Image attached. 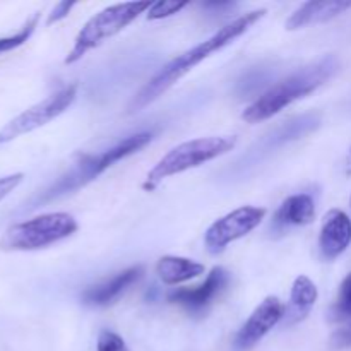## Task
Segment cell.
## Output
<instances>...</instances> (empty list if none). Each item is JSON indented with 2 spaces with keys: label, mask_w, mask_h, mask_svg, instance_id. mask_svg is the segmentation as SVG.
<instances>
[{
  "label": "cell",
  "mask_w": 351,
  "mask_h": 351,
  "mask_svg": "<svg viewBox=\"0 0 351 351\" xmlns=\"http://www.w3.org/2000/svg\"><path fill=\"white\" fill-rule=\"evenodd\" d=\"M75 230H77V221L72 215L48 213L10 226L0 239V249L16 250V252L45 249L71 237Z\"/></svg>",
  "instance_id": "5"
},
{
  "label": "cell",
  "mask_w": 351,
  "mask_h": 351,
  "mask_svg": "<svg viewBox=\"0 0 351 351\" xmlns=\"http://www.w3.org/2000/svg\"><path fill=\"white\" fill-rule=\"evenodd\" d=\"M96 351H129V348L117 332L101 331L96 343Z\"/></svg>",
  "instance_id": "20"
},
{
  "label": "cell",
  "mask_w": 351,
  "mask_h": 351,
  "mask_svg": "<svg viewBox=\"0 0 351 351\" xmlns=\"http://www.w3.org/2000/svg\"><path fill=\"white\" fill-rule=\"evenodd\" d=\"M230 283V273L221 266L213 267L204 283L195 288H180L168 293L171 304L182 305L191 314H202L209 305L226 290Z\"/></svg>",
  "instance_id": "10"
},
{
  "label": "cell",
  "mask_w": 351,
  "mask_h": 351,
  "mask_svg": "<svg viewBox=\"0 0 351 351\" xmlns=\"http://www.w3.org/2000/svg\"><path fill=\"white\" fill-rule=\"evenodd\" d=\"M143 273V266H134L122 271L105 283L88 288L81 295L82 304L89 305V307H108V305L115 304L134 283L141 280Z\"/></svg>",
  "instance_id": "12"
},
{
  "label": "cell",
  "mask_w": 351,
  "mask_h": 351,
  "mask_svg": "<svg viewBox=\"0 0 351 351\" xmlns=\"http://www.w3.org/2000/svg\"><path fill=\"white\" fill-rule=\"evenodd\" d=\"M266 9L252 10V12H247L243 16H240L239 19L232 21L230 24L223 26L218 33L213 34L211 38H208L206 41H201L199 45H195L194 48L187 50L185 53L178 55L177 58H173L171 62H168L160 72H158L154 77H151L149 81L144 84V88L137 93L132 98L129 105V113H137L143 108H146L147 105L154 101V99L160 98L165 91L171 88L173 84H177L185 74L192 71L195 65L201 64L202 60L209 57V55L216 53L221 48H225L226 45L233 43L237 38L242 36L243 33L250 29L254 24L259 19H263Z\"/></svg>",
  "instance_id": "1"
},
{
  "label": "cell",
  "mask_w": 351,
  "mask_h": 351,
  "mask_svg": "<svg viewBox=\"0 0 351 351\" xmlns=\"http://www.w3.org/2000/svg\"><path fill=\"white\" fill-rule=\"evenodd\" d=\"M285 305L278 297H266L242 326L233 341L235 351L252 350L285 317Z\"/></svg>",
  "instance_id": "9"
},
{
  "label": "cell",
  "mask_w": 351,
  "mask_h": 351,
  "mask_svg": "<svg viewBox=\"0 0 351 351\" xmlns=\"http://www.w3.org/2000/svg\"><path fill=\"white\" fill-rule=\"evenodd\" d=\"M74 5H75V2H60V3H57V5L53 7V10H51L50 16H48V19H47L48 26H50V24H53V23H58V21L64 19V17H67L69 12H71V9Z\"/></svg>",
  "instance_id": "22"
},
{
  "label": "cell",
  "mask_w": 351,
  "mask_h": 351,
  "mask_svg": "<svg viewBox=\"0 0 351 351\" xmlns=\"http://www.w3.org/2000/svg\"><path fill=\"white\" fill-rule=\"evenodd\" d=\"M329 319L332 322H343L351 319V273L343 280L341 287H339L338 300L332 305Z\"/></svg>",
  "instance_id": "18"
},
{
  "label": "cell",
  "mask_w": 351,
  "mask_h": 351,
  "mask_svg": "<svg viewBox=\"0 0 351 351\" xmlns=\"http://www.w3.org/2000/svg\"><path fill=\"white\" fill-rule=\"evenodd\" d=\"M338 67V58L332 57V55L321 58L315 64L307 65L302 71L295 72L290 77L283 79L276 86L267 89L264 95H261L252 105L243 110L242 119L249 123H257L271 119L293 101L305 98L317 88H321L326 81H329L336 74Z\"/></svg>",
  "instance_id": "2"
},
{
  "label": "cell",
  "mask_w": 351,
  "mask_h": 351,
  "mask_svg": "<svg viewBox=\"0 0 351 351\" xmlns=\"http://www.w3.org/2000/svg\"><path fill=\"white\" fill-rule=\"evenodd\" d=\"M202 273H204V264L185 259V257L165 256L156 264L158 278L170 287L194 280V278L201 276Z\"/></svg>",
  "instance_id": "16"
},
{
  "label": "cell",
  "mask_w": 351,
  "mask_h": 351,
  "mask_svg": "<svg viewBox=\"0 0 351 351\" xmlns=\"http://www.w3.org/2000/svg\"><path fill=\"white\" fill-rule=\"evenodd\" d=\"M332 346H336V348H345V346H350L351 345V326L346 329H341V331L336 332L335 336H332L331 339Z\"/></svg>",
  "instance_id": "23"
},
{
  "label": "cell",
  "mask_w": 351,
  "mask_h": 351,
  "mask_svg": "<svg viewBox=\"0 0 351 351\" xmlns=\"http://www.w3.org/2000/svg\"><path fill=\"white\" fill-rule=\"evenodd\" d=\"M151 139H153V134L151 132H137L125 137V139L117 143L115 146L110 147V149L103 151V153L84 154V156H81V160L75 163V167L72 168V170H69L67 173L62 175L53 185H50L47 191L41 192L38 197H34L33 201L29 202V206H27V209L40 208V206L47 204V202L53 201V199H58L62 197V195L71 194V192L84 187L89 182L95 180L96 177H99L103 171L108 170L112 165H115L117 161L123 160V158L130 156V154L143 149L146 144L151 143Z\"/></svg>",
  "instance_id": "3"
},
{
  "label": "cell",
  "mask_w": 351,
  "mask_h": 351,
  "mask_svg": "<svg viewBox=\"0 0 351 351\" xmlns=\"http://www.w3.org/2000/svg\"><path fill=\"white\" fill-rule=\"evenodd\" d=\"M24 175L23 173H12V175H7V177L0 178V201L5 199L17 185L23 182Z\"/></svg>",
  "instance_id": "21"
},
{
  "label": "cell",
  "mask_w": 351,
  "mask_h": 351,
  "mask_svg": "<svg viewBox=\"0 0 351 351\" xmlns=\"http://www.w3.org/2000/svg\"><path fill=\"white\" fill-rule=\"evenodd\" d=\"M351 243V219L339 209L326 215L319 237V249L326 261H335Z\"/></svg>",
  "instance_id": "11"
},
{
  "label": "cell",
  "mask_w": 351,
  "mask_h": 351,
  "mask_svg": "<svg viewBox=\"0 0 351 351\" xmlns=\"http://www.w3.org/2000/svg\"><path fill=\"white\" fill-rule=\"evenodd\" d=\"M189 2H175V0H160V2L153 3L151 9L147 10V19L158 21L163 17H170L173 14L180 12L184 7H187Z\"/></svg>",
  "instance_id": "19"
},
{
  "label": "cell",
  "mask_w": 351,
  "mask_h": 351,
  "mask_svg": "<svg viewBox=\"0 0 351 351\" xmlns=\"http://www.w3.org/2000/svg\"><path fill=\"white\" fill-rule=\"evenodd\" d=\"M151 5L153 3L147 2V0L146 2H125L106 7L101 12L95 14L75 36L74 47L65 57V64H74V62L81 60L89 50L99 47L108 38L120 33L123 27L136 21L141 14L149 10Z\"/></svg>",
  "instance_id": "6"
},
{
  "label": "cell",
  "mask_w": 351,
  "mask_h": 351,
  "mask_svg": "<svg viewBox=\"0 0 351 351\" xmlns=\"http://www.w3.org/2000/svg\"><path fill=\"white\" fill-rule=\"evenodd\" d=\"M264 216H266V209L264 208L243 206V208L235 209V211L228 213L223 218L216 219L206 230L204 243L208 252L213 254V256L221 254L230 243L249 235L252 230H256L263 223Z\"/></svg>",
  "instance_id": "8"
},
{
  "label": "cell",
  "mask_w": 351,
  "mask_h": 351,
  "mask_svg": "<svg viewBox=\"0 0 351 351\" xmlns=\"http://www.w3.org/2000/svg\"><path fill=\"white\" fill-rule=\"evenodd\" d=\"M237 146L235 136H211L199 137V139L187 141L178 144L171 151H168L160 161L153 167L144 180V191H154L165 178L173 175L184 173L191 168L201 167L215 158L223 156Z\"/></svg>",
  "instance_id": "4"
},
{
  "label": "cell",
  "mask_w": 351,
  "mask_h": 351,
  "mask_svg": "<svg viewBox=\"0 0 351 351\" xmlns=\"http://www.w3.org/2000/svg\"><path fill=\"white\" fill-rule=\"evenodd\" d=\"M38 21H40V14H34L31 19L26 21V24H24L17 33L10 34V36L0 38V53H7V51L10 50H16L21 45L26 43L31 38V34L34 33V29H36Z\"/></svg>",
  "instance_id": "17"
},
{
  "label": "cell",
  "mask_w": 351,
  "mask_h": 351,
  "mask_svg": "<svg viewBox=\"0 0 351 351\" xmlns=\"http://www.w3.org/2000/svg\"><path fill=\"white\" fill-rule=\"evenodd\" d=\"M317 297L319 291L317 287L314 285V281H312L311 278L300 274V276L293 281V287H291L290 293V304L285 308V326H293L304 321V319L311 314L312 308H314Z\"/></svg>",
  "instance_id": "14"
},
{
  "label": "cell",
  "mask_w": 351,
  "mask_h": 351,
  "mask_svg": "<svg viewBox=\"0 0 351 351\" xmlns=\"http://www.w3.org/2000/svg\"><path fill=\"white\" fill-rule=\"evenodd\" d=\"M315 218V202L308 194H295L285 199L274 215V226H304Z\"/></svg>",
  "instance_id": "15"
},
{
  "label": "cell",
  "mask_w": 351,
  "mask_h": 351,
  "mask_svg": "<svg viewBox=\"0 0 351 351\" xmlns=\"http://www.w3.org/2000/svg\"><path fill=\"white\" fill-rule=\"evenodd\" d=\"M351 9V2L346 0H322V2H305L300 9L295 10L287 21V29H300L308 24L326 23Z\"/></svg>",
  "instance_id": "13"
},
{
  "label": "cell",
  "mask_w": 351,
  "mask_h": 351,
  "mask_svg": "<svg viewBox=\"0 0 351 351\" xmlns=\"http://www.w3.org/2000/svg\"><path fill=\"white\" fill-rule=\"evenodd\" d=\"M77 96V84H69L65 88L58 89L57 93L45 98L43 101L36 103L31 108L24 110L17 117H14L9 123L2 127L0 130V144L10 143V141L17 139V137L29 134L33 130L40 129V127L47 125L53 119L65 112L72 101Z\"/></svg>",
  "instance_id": "7"
}]
</instances>
